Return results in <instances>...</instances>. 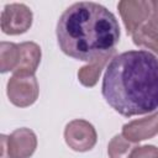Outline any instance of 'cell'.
I'll use <instances>...</instances> for the list:
<instances>
[{"instance_id":"8fae6325","label":"cell","mask_w":158,"mask_h":158,"mask_svg":"<svg viewBox=\"0 0 158 158\" xmlns=\"http://www.w3.org/2000/svg\"><path fill=\"white\" fill-rule=\"evenodd\" d=\"M133 43L138 47L151 49L158 54V31L151 27L148 23L142 25L133 35Z\"/></svg>"},{"instance_id":"4fadbf2b","label":"cell","mask_w":158,"mask_h":158,"mask_svg":"<svg viewBox=\"0 0 158 158\" xmlns=\"http://www.w3.org/2000/svg\"><path fill=\"white\" fill-rule=\"evenodd\" d=\"M135 148H136L135 143L126 139L121 133V135H116L110 141L107 147V153L110 158H130Z\"/></svg>"},{"instance_id":"7a4b0ae2","label":"cell","mask_w":158,"mask_h":158,"mask_svg":"<svg viewBox=\"0 0 158 158\" xmlns=\"http://www.w3.org/2000/svg\"><path fill=\"white\" fill-rule=\"evenodd\" d=\"M56 32L63 53L89 63L115 52L120 41V26L114 14L91 1L70 5L60 15Z\"/></svg>"},{"instance_id":"5bb4252c","label":"cell","mask_w":158,"mask_h":158,"mask_svg":"<svg viewBox=\"0 0 158 158\" xmlns=\"http://www.w3.org/2000/svg\"><path fill=\"white\" fill-rule=\"evenodd\" d=\"M130 158H158V148L154 146L136 147Z\"/></svg>"},{"instance_id":"9a60e30c","label":"cell","mask_w":158,"mask_h":158,"mask_svg":"<svg viewBox=\"0 0 158 158\" xmlns=\"http://www.w3.org/2000/svg\"><path fill=\"white\" fill-rule=\"evenodd\" d=\"M147 23L158 31V1H152V11Z\"/></svg>"},{"instance_id":"52a82bcc","label":"cell","mask_w":158,"mask_h":158,"mask_svg":"<svg viewBox=\"0 0 158 158\" xmlns=\"http://www.w3.org/2000/svg\"><path fill=\"white\" fill-rule=\"evenodd\" d=\"M117 9L123 20L127 33L133 35L144 21H148L152 11V1L123 0L117 4Z\"/></svg>"},{"instance_id":"7c38bea8","label":"cell","mask_w":158,"mask_h":158,"mask_svg":"<svg viewBox=\"0 0 158 158\" xmlns=\"http://www.w3.org/2000/svg\"><path fill=\"white\" fill-rule=\"evenodd\" d=\"M19 63V44L11 42H1L0 44V70L6 73L15 70Z\"/></svg>"},{"instance_id":"ba28073f","label":"cell","mask_w":158,"mask_h":158,"mask_svg":"<svg viewBox=\"0 0 158 158\" xmlns=\"http://www.w3.org/2000/svg\"><path fill=\"white\" fill-rule=\"evenodd\" d=\"M157 133H158V111H156L154 114L147 117L131 121L123 125L122 127V136L133 143L152 138Z\"/></svg>"},{"instance_id":"8992f818","label":"cell","mask_w":158,"mask_h":158,"mask_svg":"<svg viewBox=\"0 0 158 158\" xmlns=\"http://www.w3.org/2000/svg\"><path fill=\"white\" fill-rule=\"evenodd\" d=\"M0 25L6 35L23 33L32 25V11L25 4H9L1 12Z\"/></svg>"},{"instance_id":"30bf717a","label":"cell","mask_w":158,"mask_h":158,"mask_svg":"<svg viewBox=\"0 0 158 158\" xmlns=\"http://www.w3.org/2000/svg\"><path fill=\"white\" fill-rule=\"evenodd\" d=\"M112 54H114V52L98 58L96 60L91 62L88 65L81 67L79 69V72H78V79H79V81L84 86H89V88L94 86L98 83V79H99V77H100V74H101L105 64L112 57Z\"/></svg>"},{"instance_id":"5b68a950","label":"cell","mask_w":158,"mask_h":158,"mask_svg":"<svg viewBox=\"0 0 158 158\" xmlns=\"http://www.w3.org/2000/svg\"><path fill=\"white\" fill-rule=\"evenodd\" d=\"M64 138L67 144L77 152L90 151L98 139L94 126L81 118L70 121L64 130Z\"/></svg>"},{"instance_id":"277c9868","label":"cell","mask_w":158,"mask_h":158,"mask_svg":"<svg viewBox=\"0 0 158 158\" xmlns=\"http://www.w3.org/2000/svg\"><path fill=\"white\" fill-rule=\"evenodd\" d=\"M7 96L15 106L32 105L38 98V83L35 74H14L7 81Z\"/></svg>"},{"instance_id":"6da1fadb","label":"cell","mask_w":158,"mask_h":158,"mask_svg":"<svg viewBox=\"0 0 158 158\" xmlns=\"http://www.w3.org/2000/svg\"><path fill=\"white\" fill-rule=\"evenodd\" d=\"M102 96L126 117L158 109V58L148 51H127L111 58L106 67Z\"/></svg>"},{"instance_id":"9c48e42d","label":"cell","mask_w":158,"mask_h":158,"mask_svg":"<svg viewBox=\"0 0 158 158\" xmlns=\"http://www.w3.org/2000/svg\"><path fill=\"white\" fill-rule=\"evenodd\" d=\"M41 62V48L35 42H22L19 44V63L14 74H35Z\"/></svg>"},{"instance_id":"3957f363","label":"cell","mask_w":158,"mask_h":158,"mask_svg":"<svg viewBox=\"0 0 158 158\" xmlns=\"http://www.w3.org/2000/svg\"><path fill=\"white\" fill-rule=\"evenodd\" d=\"M2 158H30L37 147V137L30 128L15 130L10 136H1Z\"/></svg>"}]
</instances>
